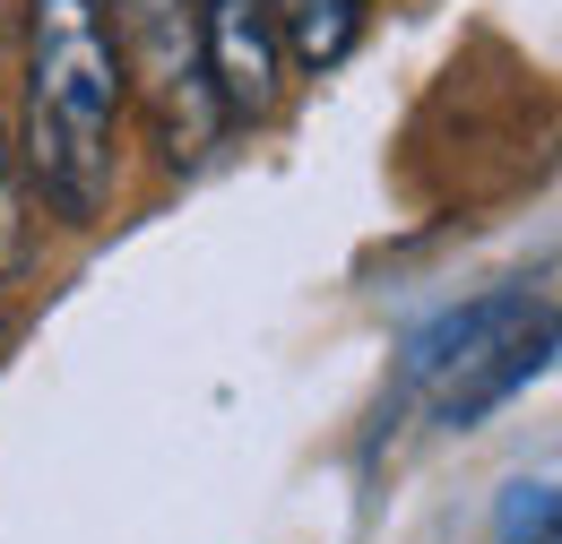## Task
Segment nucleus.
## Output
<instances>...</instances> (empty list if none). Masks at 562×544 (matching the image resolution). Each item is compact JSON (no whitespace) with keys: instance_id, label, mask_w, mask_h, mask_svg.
Wrapping results in <instances>:
<instances>
[{"instance_id":"3","label":"nucleus","mask_w":562,"mask_h":544,"mask_svg":"<svg viewBox=\"0 0 562 544\" xmlns=\"http://www.w3.org/2000/svg\"><path fill=\"white\" fill-rule=\"evenodd\" d=\"M104 26H113L122 78H147L156 122L173 138V165L200 156L216 131V87H209V61H200V35H191V0H113Z\"/></svg>"},{"instance_id":"7","label":"nucleus","mask_w":562,"mask_h":544,"mask_svg":"<svg viewBox=\"0 0 562 544\" xmlns=\"http://www.w3.org/2000/svg\"><path fill=\"white\" fill-rule=\"evenodd\" d=\"M18 234H26V216H18V182H9V165H0V269L18 260Z\"/></svg>"},{"instance_id":"8","label":"nucleus","mask_w":562,"mask_h":544,"mask_svg":"<svg viewBox=\"0 0 562 544\" xmlns=\"http://www.w3.org/2000/svg\"><path fill=\"white\" fill-rule=\"evenodd\" d=\"M0 35H9V9H0Z\"/></svg>"},{"instance_id":"6","label":"nucleus","mask_w":562,"mask_h":544,"mask_svg":"<svg viewBox=\"0 0 562 544\" xmlns=\"http://www.w3.org/2000/svg\"><path fill=\"white\" fill-rule=\"evenodd\" d=\"M502 544H554V484H510L502 501Z\"/></svg>"},{"instance_id":"1","label":"nucleus","mask_w":562,"mask_h":544,"mask_svg":"<svg viewBox=\"0 0 562 544\" xmlns=\"http://www.w3.org/2000/svg\"><path fill=\"white\" fill-rule=\"evenodd\" d=\"M122 104L131 78L95 0H35L26 9V173L53 216L95 225L122 182Z\"/></svg>"},{"instance_id":"4","label":"nucleus","mask_w":562,"mask_h":544,"mask_svg":"<svg viewBox=\"0 0 562 544\" xmlns=\"http://www.w3.org/2000/svg\"><path fill=\"white\" fill-rule=\"evenodd\" d=\"M191 35H200V61H209L216 113L225 122H269L285 95L278 78V26H269V0H191Z\"/></svg>"},{"instance_id":"5","label":"nucleus","mask_w":562,"mask_h":544,"mask_svg":"<svg viewBox=\"0 0 562 544\" xmlns=\"http://www.w3.org/2000/svg\"><path fill=\"white\" fill-rule=\"evenodd\" d=\"M363 9L372 0H269V26H278V53L303 69H329L355 53L363 35Z\"/></svg>"},{"instance_id":"2","label":"nucleus","mask_w":562,"mask_h":544,"mask_svg":"<svg viewBox=\"0 0 562 544\" xmlns=\"http://www.w3.org/2000/svg\"><path fill=\"white\" fill-rule=\"evenodd\" d=\"M546 354H554V303L546 294H485V303H459L432 329H416L398 381H407V398H424L441 423L468 432L519 381H537Z\"/></svg>"}]
</instances>
